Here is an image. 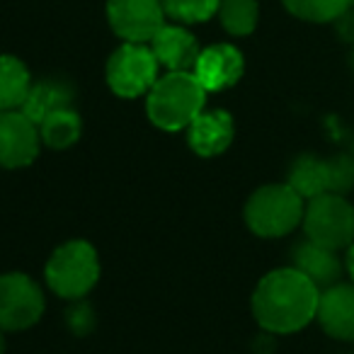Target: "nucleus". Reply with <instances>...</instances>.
I'll return each instance as SVG.
<instances>
[{
    "label": "nucleus",
    "mask_w": 354,
    "mask_h": 354,
    "mask_svg": "<svg viewBox=\"0 0 354 354\" xmlns=\"http://www.w3.org/2000/svg\"><path fill=\"white\" fill-rule=\"evenodd\" d=\"M304 233L308 241L339 252L354 243V207L344 194L325 192L306 202Z\"/></svg>",
    "instance_id": "39448f33"
},
{
    "label": "nucleus",
    "mask_w": 354,
    "mask_h": 354,
    "mask_svg": "<svg viewBox=\"0 0 354 354\" xmlns=\"http://www.w3.org/2000/svg\"><path fill=\"white\" fill-rule=\"evenodd\" d=\"M71 100H73V93H71V88L66 83H61V80H39V83H32L30 95H27L25 104H22V112L39 127L49 114L71 107Z\"/></svg>",
    "instance_id": "2eb2a0df"
},
{
    "label": "nucleus",
    "mask_w": 354,
    "mask_h": 354,
    "mask_svg": "<svg viewBox=\"0 0 354 354\" xmlns=\"http://www.w3.org/2000/svg\"><path fill=\"white\" fill-rule=\"evenodd\" d=\"M107 20L124 41L146 44L165 25L162 0H109Z\"/></svg>",
    "instance_id": "6e6552de"
},
{
    "label": "nucleus",
    "mask_w": 354,
    "mask_h": 354,
    "mask_svg": "<svg viewBox=\"0 0 354 354\" xmlns=\"http://www.w3.org/2000/svg\"><path fill=\"white\" fill-rule=\"evenodd\" d=\"M207 90L192 71H167L146 95V114L162 131L187 129L204 112Z\"/></svg>",
    "instance_id": "f03ea898"
},
{
    "label": "nucleus",
    "mask_w": 354,
    "mask_h": 354,
    "mask_svg": "<svg viewBox=\"0 0 354 354\" xmlns=\"http://www.w3.org/2000/svg\"><path fill=\"white\" fill-rule=\"evenodd\" d=\"M80 133H83V119L73 107L59 109V112L49 114L39 124L41 143H46L49 148H56V151H64V148H71L73 143H78Z\"/></svg>",
    "instance_id": "a211bd4d"
},
{
    "label": "nucleus",
    "mask_w": 354,
    "mask_h": 354,
    "mask_svg": "<svg viewBox=\"0 0 354 354\" xmlns=\"http://www.w3.org/2000/svg\"><path fill=\"white\" fill-rule=\"evenodd\" d=\"M46 301L39 284L22 272L0 274V330H27L39 323Z\"/></svg>",
    "instance_id": "0eeeda50"
},
{
    "label": "nucleus",
    "mask_w": 354,
    "mask_h": 354,
    "mask_svg": "<svg viewBox=\"0 0 354 354\" xmlns=\"http://www.w3.org/2000/svg\"><path fill=\"white\" fill-rule=\"evenodd\" d=\"M39 146V127L22 109L0 112V167H27L35 162Z\"/></svg>",
    "instance_id": "1a4fd4ad"
},
{
    "label": "nucleus",
    "mask_w": 354,
    "mask_h": 354,
    "mask_svg": "<svg viewBox=\"0 0 354 354\" xmlns=\"http://www.w3.org/2000/svg\"><path fill=\"white\" fill-rule=\"evenodd\" d=\"M0 354H6V337H3V330H0Z\"/></svg>",
    "instance_id": "393cba45"
},
{
    "label": "nucleus",
    "mask_w": 354,
    "mask_h": 354,
    "mask_svg": "<svg viewBox=\"0 0 354 354\" xmlns=\"http://www.w3.org/2000/svg\"><path fill=\"white\" fill-rule=\"evenodd\" d=\"M73 308L68 310V328L73 330L75 335H88L90 330L95 328V313L88 304L83 301H73Z\"/></svg>",
    "instance_id": "5701e85b"
},
{
    "label": "nucleus",
    "mask_w": 354,
    "mask_h": 354,
    "mask_svg": "<svg viewBox=\"0 0 354 354\" xmlns=\"http://www.w3.org/2000/svg\"><path fill=\"white\" fill-rule=\"evenodd\" d=\"M320 289L296 267L272 270L252 291V315L272 335H291L315 320Z\"/></svg>",
    "instance_id": "f257e3e1"
},
{
    "label": "nucleus",
    "mask_w": 354,
    "mask_h": 354,
    "mask_svg": "<svg viewBox=\"0 0 354 354\" xmlns=\"http://www.w3.org/2000/svg\"><path fill=\"white\" fill-rule=\"evenodd\" d=\"M291 267L306 274L320 291L328 289V286L337 284L339 277L344 272V262L337 257V252L323 248L313 241H301L299 245L291 252Z\"/></svg>",
    "instance_id": "4468645a"
},
{
    "label": "nucleus",
    "mask_w": 354,
    "mask_h": 354,
    "mask_svg": "<svg viewBox=\"0 0 354 354\" xmlns=\"http://www.w3.org/2000/svg\"><path fill=\"white\" fill-rule=\"evenodd\" d=\"M218 17H221V25L228 35L248 37L257 27L260 6H257V0H221Z\"/></svg>",
    "instance_id": "6ab92c4d"
},
{
    "label": "nucleus",
    "mask_w": 354,
    "mask_h": 354,
    "mask_svg": "<svg viewBox=\"0 0 354 354\" xmlns=\"http://www.w3.org/2000/svg\"><path fill=\"white\" fill-rule=\"evenodd\" d=\"M32 88L27 66L15 56H0V112L22 109Z\"/></svg>",
    "instance_id": "dca6fc26"
},
{
    "label": "nucleus",
    "mask_w": 354,
    "mask_h": 354,
    "mask_svg": "<svg viewBox=\"0 0 354 354\" xmlns=\"http://www.w3.org/2000/svg\"><path fill=\"white\" fill-rule=\"evenodd\" d=\"M306 199L289 183L262 185L245 202V223L260 238H284L304 223Z\"/></svg>",
    "instance_id": "7ed1b4c3"
},
{
    "label": "nucleus",
    "mask_w": 354,
    "mask_h": 354,
    "mask_svg": "<svg viewBox=\"0 0 354 354\" xmlns=\"http://www.w3.org/2000/svg\"><path fill=\"white\" fill-rule=\"evenodd\" d=\"M218 6H221V0H162L165 15L183 25L207 22L218 12Z\"/></svg>",
    "instance_id": "412c9836"
},
{
    "label": "nucleus",
    "mask_w": 354,
    "mask_h": 354,
    "mask_svg": "<svg viewBox=\"0 0 354 354\" xmlns=\"http://www.w3.org/2000/svg\"><path fill=\"white\" fill-rule=\"evenodd\" d=\"M243 71H245V61L236 46L214 44L209 49H202L192 73L197 75L207 93H221L241 80Z\"/></svg>",
    "instance_id": "9b49d317"
},
{
    "label": "nucleus",
    "mask_w": 354,
    "mask_h": 354,
    "mask_svg": "<svg viewBox=\"0 0 354 354\" xmlns=\"http://www.w3.org/2000/svg\"><path fill=\"white\" fill-rule=\"evenodd\" d=\"M352 64H354V56H352Z\"/></svg>",
    "instance_id": "a878e982"
},
{
    "label": "nucleus",
    "mask_w": 354,
    "mask_h": 354,
    "mask_svg": "<svg viewBox=\"0 0 354 354\" xmlns=\"http://www.w3.org/2000/svg\"><path fill=\"white\" fill-rule=\"evenodd\" d=\"M46 284L54 294L80 301L95 289L100 279L97 250L88 241H68L51 252L44 267Z\"/></svg>",
    "instance_id": "20e7f679"
},
{
    "label": "nucleus",
    "mask_w": 354,
    "mask_h": 354,
    "mask_svg": "<svg viewBox=\"0 0 354 354\" xmlns=\"http://www.w3.org/2000/svg\"><path fill=\"white\" fill-rule=\"evenodd\" d=\"M328 165V192L347 194L354 189V156L337 153V156L325 158Z\"/></svg>",
    "instance_id": "4be33fe9"
},
{
    "label": "nucleus",
    "mask_w": 354,
    "mask_h": 354,
    "mask_svg": "<svg viewBox=\"0 0 354 354\" xmlns=\"http://www.w3.org/2000/svg\"><path fill=\"white\" fill-rule=\"evenodd\" d=\"M233 136H236V124L223 109H204L187 127L189 148L202 158L221 156L233 143Z\"/></svg>",
    "instance_id": "f8f14e48"
},
{
    "label": "nucleus",
    "mask_w": 354,
    "mask_h": 354,
    "mask_svg": "<svg viewBox=\"0 0 354 354\" xmlns=\"http://www.w3.org/2000/svg\"><path fill=\"white\" fill-rule=\"evenodd\" d=\"M315 320L328 337L354 342V281H337L320 291Z\"/></svg>",
    "instance_id": "9d476101"
},
{
    "label": "nucleus",
    "mask_w": 354,
    "mask_h": 354,
    "mask_svg": "<svg viewBox=\"0 0 354 354\" xmlns=\"http://www.w3.org/2000/svg\"><path fill=\"white\" fill-rule=\"evenodd\" d=\"M294 17L306 22H335L347 15L354 0H281Z\"/></svg>",
    "instance_id": "aec40b11"
},
{
    "label": "nucleus",
    "mask_w": 354,
    "mask_h": 354,
    "mask_svg": "<svg viewBox=\"0 0 354 354\" xmlns=\"http://www.w3.org/2000/svg\"><path fill=\"white\" fill-rule=\"evenodd\" d=\"M151 49L158 64L167 71H192L202 54L192 32L180 25H162L160 32L151 39Z\"/></svg>",
    "instance_id": "ddd939ff"
},
{
    "label": "nucleus",
    "mask_w": 354,
    "mask_h": 354,
    "mask_svg": "<svg viewBox=\"0 0 354 354\" xmlns=\"http://www.w3.org/2000/svg\"><path fill=\"white\" fill-rule=\"evenodd\" d=\"M289 185L306 202L328 192V165H325V158L318 156L296 158L289 170Z\"/></svg>",
    "instance_id": "f3484780"
},
{
    "label": "nucleus",
    "mask_w": 354,
    "mask_h": 354,
    "mask_svg": "<svg viewBox=\"0 0 354 354\" xmlns=\"http://www.w3.org/2000/svg\"><path fill=\"white\" fill-rule=\"evenodd\" d=\"M156 54L151 46L146 44H133V41H124L107 61V85L114 95L119 97H141L148 95V90L156 85L158 75Z\"/></svg>",
    "instance_id": "423d86ee"
},
{
    "label": "nucleus",
    "mask_w": 354,
    "mask_h": 354,
    "mask_svg": "<svg viewBox=\"0 0 354 354\" xmlns=\"http://www.w3.org/2000/svg\"><path fill=\"white\" fill-rule=\"evenodd\" d=\"M344 272H347L349 279L354 281V243L347 248V255H344Z\"/></svg>",
    "instance_id": "b1692460"
}]
</instances>
